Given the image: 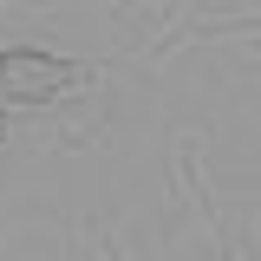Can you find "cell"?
Segmentation results:
<instances>
[{"label": "cell", "instance_id": "1", "mask_svg": "<svg viewBox=\"0 0 261 261\" xmlns=\"http://www.w3.org/2000/svg\"><path fill=\"white\" fill-rule=\"evenodd\" d=\"M85 72L72 59H53V53H0V105H46V98H59L65 85H79Z\"/></svg>", "mask_w": 261, "mask_h": 261}, {"label": "cell", "instance_id": "2", "mask_svg": "<svg viewBox=\"0 0 261 261\" xmlns=\"http://www.w3.org/2000/svg\"><path fill=\"white\" fill-rule=\"evenodd\" d=\"M0 144H7V111H0Z\"/></svg>", "mask_w": 261, "mask_h": 261}]
</instances>
